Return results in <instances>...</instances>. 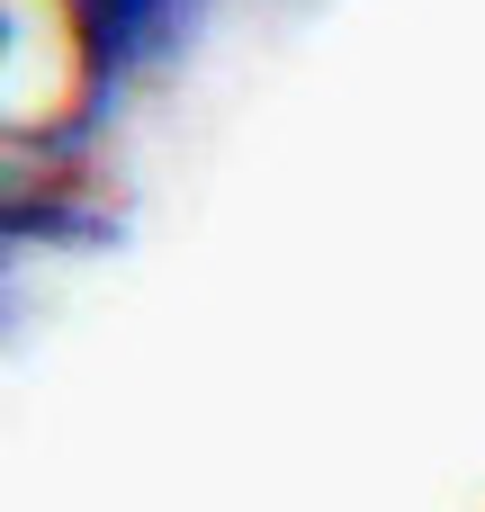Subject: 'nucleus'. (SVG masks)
Wrapping results in <instances>:
<instances>
[{
    "instance_id": "1",
    "label": "nucleus",
    "mask_w": 485,
    "mask_h": 512,
    "mask_svg": "<svg viewBox=\"0 0 485 512\" xmlns=\"http://www.w3.org/2000/svg\"><path fill=\"white\" fill-rule=\"evenodd\" d=\"M171 0H72V27H81V63L90 81H117L153 36H162Z\"/></svg>"
}]
</instances>
